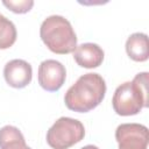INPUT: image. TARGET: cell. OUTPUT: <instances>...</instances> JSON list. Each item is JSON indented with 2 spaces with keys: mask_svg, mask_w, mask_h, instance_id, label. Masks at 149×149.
Segmentation results:
<instances>
[{
  "mask_svg": "<svg viewBox=\"0 0 149 149\" xmlns=\"http://www.w3.org/2000/svg\"><path fill=\"white\" fill-rule=\"evenodd\" d=\"M106 93L105 79L94 72L80 76L77 81L69 87L64 101L69 109L78 113H86L95 108Z\"/></svg>",
  "mask_w": 149,
  "mask_h": 149,
  "instance_id": "obj_1",
  "label": "cell"
},
{
  "mask_svg": "<svg viewBox=\"0 0 149 149\" xmlns=\"http://www.w3.org/2000/svg\"><path fill=\"white\" fill-rule=\"evenodd\" d=\"M112 105L121 116L135 115L148 106V72L137 73L132 81H126L116 87Z\"/></svg>",
  "mask_w": 149,
  "mask_h": 149,
  "instance_id": "obj_2",
  "label": "cell"
},
{
  "mask_svg": "<svg viewBox=\"0 0 149 149\" xmlns=\"http://www.w3.org/2000/svg\"><path fill=\"white\" fill-rule=\"evenodd\" d=\"M40 36L48 49L55 54L65 55L77 48V36L70 23L62 15H50L41 24Z\"/></svg>",
  "mask_w": 149,
  "mask_h": 149,
  "instance_id": "obj_3",
  "label": "cell"
},
{
  "mask_svg": "<svg viewBox=\"0 0 149 149\" xmlns=\"http://www.w3.org/2000/svg\"><path fill=\"white\" fill-rule=\"evenodd\" d=\"M85 136L84 125L72 118L62 116L49 128L47 143L52 149H69L80 142Z\"/></svg>",
  "mask_w": 149,
  "mask_h": 149,
  "instance_id": "obj_4",
  "label": "cell"
},
{
  "mask_svg": "<svg viewBox=\"0 0 149 149\" xmlns=\"http://www.w3.org/2000/svg\"><path fill=\"white\" fill-rule=\"evenodd\" d=\"M119 149H147L148 128L140 123H121L115 130Z\"/></svg>",
  "mask_w": 149,
  "mask_h": 149,
  "instance_id": "obj_5",
  "label": "cell"
},
{
  "mask_svg": "<svg viewBox=\"0 0 149 149\" xmlns=\"http://www.w3.org/2000/svg\"><path fill=\"white\" fill-rule=\"evenodd\" d=\"M65 78V66L56 59L43 61L38 66V84L45 91H58L63 86Z\"/></svg>",
  "mask_w": 149,
  "mask_h": 149,
  "instance_id": "obj_6",
  "label": "cell"
},
{
  "mask_svg": "<svg viewBox=\"0 0 149 149\" xmlns=\"http://www.w3.org/2000/svg\"><path fill=\"white\" fill-rule=\"evenodd\" d=\"M3 77L9 86L23 88L31 81V65L23 59H12L3 68Z\"/></svg>",
  "mask_w": 149,
  "mask_h": 149,
  "instance_id": "obj_7",
  "label": "cell"
},
{
  "mask_svg": "<svg viewBox=\"0 0 149 149\" xmlns=\"http://www.w3.org/2000/svg\"><path fill=\"white\" fill-rule=\"evenodd\" d=\"M104 50L95 43H83L77 45L73 51V58L77 64L85 69H93L101 65L104 61Z\"/></svg>",
  "mask_w": 149,
  "mask_h": 149,
  "instance_id": "obj_8",
  "label": "cell"
},
{
  "mask_svg": "<svg viewBox=\"0 0 149 149\" xmlns=\"http://www.w3.org/2000/svg\"><path fill=\"white\" fill-rule=\"evenodd\" d=\"M127 55L135 62H144L149 57L148 36L143 33H134L126 41Z\"/></svg>",
  "mask_w": 149,
  "mask_h": 149,
  "instance_id": "obj_9",
  "label": "cell"
},
{
  "mask_svg": "<svg viewBox=\"0 0 149 149\" xmlns=\"http://www.w3.org/2000/svg\"><path fill=\"white\" fill-rule=\"evenodd\" d=\"M0 149H31L26 144L23 134L14 126H3L0 129Z\"/></svg>",
  "mask_w": 149,
  "mask_h": 149,
  "instance_id": "obj_10",
  "label": "cell"
},
{
  "mask_svg": "<svg viewBox=\"0 0 149 149\" xmlns=\"http://www.w3.org/2000/svg\"><path fill=\"white\" fill-rule=\"evenodd\" d=\"M16 36L17 33L15 24L5 15L0 14V49L10 48L15 43Z\"/></svg>",
  "mask_w": 149,
  "mask_h": 149,
  "instance_id": "obj_11",
  "label": "cell"
},
{
  "mask_svg": "<svg viewBox=\"0 0 149 149\" xmlns=\"http://www.w3.org/2000/svg\"><path fill=\"white\" fill-rule=\"evenodd\" d=\"M2 3L9 8L12 12L17 13V14H23L27 13L31 9V7L34 6V1L33 0H3Z\"/></svg>",
  "mask_w": 149,
  "mask_h": 149,
  "instance_id": "obj_12",
  "label": "cell"
},
{
  "mask_svg": "<svg viewBox=\"0 0 149 149\" xmlns=\"http://www.w3.org/2000/svg\"><path fill=\"white\" fill-rule=\"evenodd\" d=\"M80 149H99L97 146H93V144H87V146H84L83 148Z\"/></svg>",
  "mask_w": 149,
  "mask_h": 149,
  "instance_id": "obj_13",
  "label": "cell"
}]
</instances>
